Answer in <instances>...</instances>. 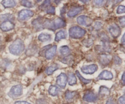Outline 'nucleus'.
<instances>
[{
  "label": "nucleus",
  "mask_w": 125,
  "mask_h": 104,
  "mask_svg": "<svg viewBox=\"0 0 125 104\" xmlns=\"http://www.w3.org/2000/svg\"><path fill=\"white\" fill-rule=\"evenodd\" d=\"M77 83V78L75 77V74L72 72L68 74V83L69 85L73 86L76 84Z\"/></svg>",
  "instance_id": "nucleus-24"
},
{
  "label": "nucleus",
  "mask_w": 125,
  "mask_h": 104,
  "mask_svg": "<svg viewBox=\"0 0 125 104\" xmlns=\"http://www.w3.org/2000/svg\"><path fill=\"white\" fill-rule=\"evenodd\" d=\"M42 20L39 18H37L36 20H34V21L32 22V24H33V26H34V27H36L38 29H41L43 28V22Z\"/></svg>",
  "instance_id": "nucleus-25"
},
{
  "label": "nucleus",
  "mask_w": 125,
  "mask_h": 104,
  "mask_svg": "<svg viewBox=\"0 0 125 104\" xmlns=\"http://www.w3.org/2000/svg\"><path fill=\"white\" fill-rule=\"evenodd\" d=\"M109 94H110V90L107 87H105V86H101L100 87L99 91V94L100 96H109Z\"/></svg>",
  "instance_id": "nucleus-22"
},
{
  "label": "nucleus",
  "mask_w": 125,
  "mask_h": 104,
  "mask_svg": "<svg viewBox=\"0 0 125 104\" xmlns=\"http://www.w3.org/2000/svg\"><path fill=\"white\" fill-rule=\"evenodd\" d=\"M103 27V23L101 22H99V21H96V22L94 23V27L96 30H99L101 29V28Z\"/></svg>",
  "instance_id": "nucleus-35"
},
{
  "label": "nucleus",
  "mask_w": 125,
  "mask_h": 104,
  "mask_svg": "<svg viewBox=\"0 0 125 104\" xmlns=\"http://www.w3.org/2000/svg\"><path fill=\"white\" fill-rule=\"evenodd\" d=\"M15 25L13 23L12 21L10 20L3 21L1 24H0V29L3 32H8V31H11L14 29Z\"/></svg>",
  "instance_id": "nucleus-10"
},
{
  "label": "nucleus",
  "mask_w": 125,
  "mask_h": 104,
  "mask_svg": "<svg viewBox=\"0 0 125 104\" xmlns=\"http://www.w3.org/2000/svg\"><path fill=\"white\" fill-rule=\"evenodd\" d=\"M46 12L48 14H51V15H55V8L53 6H49V8L46 9Z\"/></svg>",
  "instance_id": "nucleus-33"
},
{
  "label": "nucleus",
  "mask_w": 125,
  "mask_h": 104,
  "mask_svg": "<svg viewBox=\"0 0 125 104\" xmlns=\"http://www.w3.org/2000/svg\"><path fill=\"white\" fill-rule=\"evenodd\" d=\"M83 10V8L82 6L74 7L69 10L68 13V16L70 18L75 17L76 15L80 14L82 10Z\"/></svg>",
  "instance_id": "nucleus-13"
},
{
  "label": "nucleus",
  "mask_w": 125,
  "mask_h": 104,
  "mask_svg": "<svg viewBox=\"0 0 125 104\" xmlns=\"http://www.w3.org/2000/svg\"><path fill=\"white\" fill-rule=\"evenodd\" d=\"M38 39L39 41L42 42H46V41H50L52 39L51 35L47 33H42L38 37Z\"/></svg>",
  "instance_id": "nucleus-17"
},
{
  "label": "nucleus",
  "mask_w": 125,
  "mask_h": 104,
  "mask_svg": "<svg viewBox=\"0 0 125 104\" xmlns=\"http://www.w3.org/2000/svg\"><path fill=\"white\" fill-rule=\"evenodd\" d=\"M50 47H51V45H47V46H45L44 48H43L41 50L40 53H39L40 54L41 56H43V54H44V52H46V51H47V50L49 49Z\"/></svg>",
  "instance_id": "nucleus-38"
},
{
  "label": "nucleus",
  "mask_w": 125,
  "mask_h": 104,
  "mask_svg": "<svg viewBox=\"0 0 125 104\" xmlns=\"http://www.w3.org/2000/svg\"><path fill=\"white\" fill-rule=\"evenodd\" d=\"M118 102L119 104H125V94L119 98Z\"/></svg>",
  "instance_id": "nucleus-39"
},
{
  "label": "nucleus",
  "mask_w": 125,
  "mask_h": 104,
  "mask_svg": "<svg viewBox=\"0 0 125 104\" xmlns=\"http://www.w3.org/2000/svg\"><path fill=\"white\" fill-rule=\"evenodd\" d=\"M50 5V0H45V1L43 3V4L41 6L40 8L42 10L44 9H47V8H49Z\"/></svg>",
  "instance_id": "nucleus-32"
},
{
  "label": "nucleus",
  "mask_w": 125,
  "mask_h": 104,
  "mask_svg": "<svg viewBox=\"0 0 125 104\" xmlns=\"http://www.w3.org/2000/svg\"><path fill=\"white\" fill-rule=\"evenodd\" d=\"M115 104V101L114 100V99L110 98V99H109V100L107 101L106 104Z\"/></svg>",
  "instance_id": "nucleus-41"
},
{
  "label": "nucleus",
  "mask_w": 125,
  "mask_h": 104,
  "mask_svg": "<svg viewBox=\"0 0 125 104\" xmlns=\"http://www.w3.org/2000/svg\"><path fill=\"white\" fill-rule=\"evenodd\" d=\"M121 44H122L123 45L125 46V33L123 34V35L122 38H121Z\"/></svg>",
  "instance_id": "nucleus-42"
},
{
  "label": "nucleus",
  "mask_w": 125,
  "mask_h": 104,
  "mask_svg": "<svg viewBox=\"0 0 125 104\" xmlns=\"http://www.w3.org/2000/svg\"><path fill=\"white\" fill-rule=\"evenodd\" d=\"M36 104H48V103L47 102V101L44 99H39L37 100Z\"/></svg>",
  "instance_id": "nucleus-40"
},
{
  "label": "nucleus",
  "mask_w": 125,
  "mask_h": 104,
  "mask_svg": "<svg viewBox=\"0 0 125 104\" xmlns=\"http://www.w3.org/2000/svg\"><path fill=\"white\" fill-rule=\"evenodd\" d=\"M69 36L72 39H79L82 38L86 33V31L79 26H73L69 30Z\"/></svg>",
  "instance_id": "nucleus-2"
},
{
  "label": "nucleus",
  "mask_w": 125,
  "mask_h": 104,
  "mask_svg": "<svg viewBox=\"0 0 125 104\" xmlns=\"http://www.w3.org/2000/svg\"><path fill=\"white\" fill-rule=\"evenodd\" d=\"M59 68V66L57 64L55 63V64H52L51 66L48 67L45 70V73L47 75H51L55 72L56 70H57Z\"/></svg>",
  "instance_id": "nucleus-20"
},
{
  "label": "nucleus",
  "mask_w": 125,
  "mask_h": 104,
  "mask_svg": "<svg viewBox=\"0 0 125 104\" xmlns=\"http://www.w3.org/2000/svg\"><path fill=\"white\" fill-rule=\"evenodd\" d=\"M42 0H37V1L38 2H40V1H41Z\"/></svg>",
  "instance_id": "nucleus-49"
},
{
  "label": "nucleus",
  "mask_w": 125,
  "mask_h": 104,
  "mask_svg": "<svg viewBox=\"0 0 125 104\" xmlns=\"http://www.w3.org/2000/svg\"><path fill=\"white\" fill-rule=\"evenodd\" d=\"M25 49L24 43L21 39H17L9 46V52L13 55L19 56L21 54Z\"/></svg>",
  "instance_id": "nucleus-1"
},
{
  "label": "nucleus",
  "mask_w": 125,
  "mask_h": 104,
  "mask_svg": "<svg viewBox=\"0 0 125 104\" xmlns=\"http://www.w3.org/2000/svg\"><path fill=\"white\" fill-rule=\"evenodd\" d=\"M114 63H115V64H120L121 63H122V60H121V58L116 56H115V57H114Z\"/></svg>",
  "instance_id": "nucleus-37"
},
{
  "label": "nucleus",
  "mask_w": 125,
  "mask_h": 104,
  "mask_svg": "<svg viewBox=\"0 0 125 104\" xmlns=\"http://www.w3.org/2000/svg\"><path fill=\"white\" fill-rule=\"evenodd\" d=\"M106 2V0H93L94 4L96 7H101Z\"/></svg>",
  "instance_id": "nucleus-30"
},
{
  "label": "nucleus",
  "mask_w": 125,
  "mask_h": 104,
  "mask_svg": "<svg viewBox=\"0 0 125 104\" xmlns=\"http://www.w3.org/2000/svg\"><path fill=\"white\" fill-rule=\"evenodd\" d=\"M118 21L119 23H120V24L122 27H125V16L119 18Z\"/></svg>",
  "instance_id": "nucleus-36"
},
{
  "label": "nucleus",
  "mask_w": 125,
  "mask_h": 104,
  "mask_svg": "<svg viewBox=\"0 0 125 104\" xmlns=\"http://www.w3.org/2000/svg\"><path fill=\"white\" fill-rule=\"evenodd\" d=\"M59 89L56 86L50 85L49 88V93L52 96H56L58 94Z\"/></svg>",
  "instance_id": "nucleus-23"
},
{
  "label": "nucleus",
  "mask_w": 125,
  "mask_h": 104,
  "mask_svg": "<svg viewBox=\"0 0 125 104\" xmlns=\"http://www.w3.org/2000/svg\"><path fill=\"white\" fill-rule=\"evenodd\" d=\"M98 66L96 64H92L88 66H83L81 68L83 73L86 74H93L98 70Z\"/></svg>",
  "instance_id": "nucleus-7"
},
{
  "label": "nucleus",
  "mask_w": 125,
  "mask_h": 104,
  "mask_svg": "<svg viewBox=\"0 0 125 104\" xmlns=\"http://www.w3.org/2000/svg\"><path fill=\"white\" fill-rule=\"evenodd\" d=\"M114 77L112 73L110 71L104 70L100 73L97 77L98 80H112Z\"/></svg>",
  "instance_id": "nucleus-14"
},
{
  "label": "nucleus",
  "mask_w": 125,
  "mask_h": 104,
  "mask_svg": "<svg viewBox=\"0 0 125 104\" xmlns=\"http://www.w3.org/2000/svg\"><path fill=\"white\" fill-rule=\"evenodd\" d=\"M123 13H125V6L121 5L119 6L116 9V14H121Z\"/></svg>",
  "instance_id": "nucleus-34"
},
{
  "label": "nucleus",
  "mask_w": 125,
  "mask_h": 104,
  "mask_svg": "<svg viewBox=\"0 0 125 104\" xmlns=\"http://www.w3.org/2000/svg\"><path fill=\"white\" fill-rule=\"evenodd\" d=\"M1 37H0V44H1Z\"/></svg>",
  "instance_id": "nucleus-48"
},
{
  "label": "nucleus",
  "mask_w": 125,
  "mask_h": 104,
  "mask_svg": "<svg viewBox=\"0 0 125 104\" xmlns=\"http://www.w3.org/2000/svg\"><path fill=\"white\" fill-rule=\"evenodd\" d=\"M23 93V87L21 85H17L12 87L10 91L8 93V95L12 98H17L20 97Z\"/></svg>",
  "instance_id": "nucleus-3"
},
{
  "label": "nucleus",
  "mask_w": 125,
  "mask_h": 104,
  "mask_svg": "<svg viewBox=\"0 0 125 104\" xmlns=\"http://www.w3.org/2000/svg\"><path fill=\"white\" fill-rule=\"evenodd\" d=\"M98 97L94 93L91 91H88L84 94L83 99L87 102H95L98 100Z\"/></svg>",
  "instance_id": "nucleus-8"
},
{
  "label": "nucleus",
  "mask_w": 125,
  "mask_h": 104,
  "mask_svg": "<svg viewBox=\"0 0 125 104\" xmlns=\"http://www.w3.org/2000/svg\"><path fill=\"white\" fill-rule=\"evenodd\" d=\"M77 22L81 26L89 27L92 24L93 20L88 16H86L85 15H82V16H79L77 18Z\"/></svg>",
  "instance_id": "nucleus-5"
},
{
  "label": "nucleus",
  "mask_w": 125,
  "mask_h": 104,
  "mask_svg": "<svg viewBox=\"0 0 125 104\" xmlns=\"http://www.w3.org/2000/svg\"><path fill=\"white\" fill-rule=\"evenodd\" d=\"M13 18H14V16H13V15L12 14H4V15H0V21H8V20L11 21Z\"/></svg>",
  "instance_id": "nucleus-26"
},
{
  "label": "nucleus",
  "mask_w": 125,
  "mask_h": 104,
  "mask_svg": "<svg viewBox=\"0 0 125 104\" xmlns=\"http://www.w3.org/2000/svg\"><path fill=\"white\" fill-rule=\"evenodd\" d=\"M112 60V57H110L109 55L105 54H101L99 56V63L101 65L103 66H107L110 63Z\"/></svg>",
  "instance_id": "nucleus-11"
},
{
  "label": "nucleus",
  "mask_w": 125,
  "mask_h": 104,
  "mask_svg": "<svg viewBox=\"0 0 125 104\" xmlns=\"http://www.w3.org/2000/svg\"><path fill=\"white\" fill-rule=\"evenodd\" d=\"M109 31L110 32V35L112 36L114 38V39H116V38L118 37L120 35V33H121V29H120V27L118 26L116 24H114L110 25L109 27Z\"/></svg>",
  "instance_id": "nucleus-9"
},
{
  "label": "nucleus",
  "mask_w": 125,
  "mask_h": 104,
  "mask_svg": "<svg viewBox=\"0 0 125 104\" xmlns=\"http://www.w3.org/2000/svg\"><path fill=\"white\" fill-rule=\"evenodd\" d=\"M75 73H76V75L77 76L78 78L80 79V80L82 82L83 84H88V83H90V82H91V80L90 79H86L84 78L82 76L81 74H80V73H79V72L78 71H75Z\"/></svg>",
  "instance_id": "nucleus-27"
},
{
  "label": "nucleus",
  "mask_w": 125,
  "mask_h": 104,
  "mask_svg": "<svg viewBox=\"0 0 125 104\" xmlns=\"http://www.w3.org/2000/svg\"><path fill=\"white\" fill-rule=\"evenodd\" d=\"M59 52L60 54L62 56H68L70 54L71 51L68 46H62L59 49Z\"/></svg>",
  "instance_id": "nucleus-21"
},
{
  "label": "nucleus",
  "mask_w": 125,
  "mask_h": 104,
  "mask_svg": "<svg viewBox=\"0 0 125 104\" xmlns=\"http://www.w3.org/2000/svg\"><path fill=\"white\" fill-rule=\"evenodd\" d=\"M53 27L55 30L65 27L66 25L65 21L61 18H56L53 21Z\"/></svg>",
  "instance_id": "nucleus-15"
},
{
  "label": "nucleus",
  "mask_w": 125,
  "mask_h": 104,
  "mask_svg": "<svg viewBox=\"0 0 125 104\" xmlns=\"http://www.w3.org/2000/svg\"><path fill=\"white\" fill-rule=\"evenodd\" d=\"M61 62H62V63H65V64H71V63H72V62H73V57L69 55V56H66V57L61 60Z\"/></svg>",
  "instance_id": "nucleus-29"
},
{
  "label": "nucleus",
  "mask_w": 125,
  "mask_h": 104,
  "mask_svg": "<svg viewBox=\"0 0 125 104\" xmlns=\"http://www.w3.org/2000/svg\"><path fill=\"white\" fill-rule=\"evenodd\" d=\"M77 94V93L76 91H71L69 90L66 91V92L65 93L66 99L67 101L71 102L76 96Z\"/></svg>",
  "instance_id": "nucleus-19"
},
{
  "label": "nucleus",
  "mask_w": 125,
  "mask_h": 104,
  "mask_svg": "<svg viewBox=\"0 0 125 104\" xmlns=\"http://www.w3.org/2000/svg\"><path fill=\"white\" fill-rule=\"evenodd\" d=\"M79 1H80L82 2V3H85V4L89 3V2L90 1V0H79Z\"/></svg>",
  "instance_id": "nucleus-46"
},
{
  "label": "nucleus",
  "mask_w": 125,
  "mask_h": 104,
  "mask_svg": "<svg viewBox=\"0 0 125 104\" xmlns=\"http://www.w3.org/2000/svg\"><path fill=\"white\" fill-rule=\"evenodd\" d=\"M68 82V76L64 73H61L56 78V84L61 88H64Z\"/></svg>",
  "instance_id": "nucleus-6"
},
{
  "label": "nucleus",
  "mask_w": 125,
  "mask_h": 104,
  "mask_svg": "<svg viewBox=\"0 0 125 104\" xmlns=\"http://www.w3.org/2000/svg\"><path fill=\"white\" fill-rule=\"evenodd\" d=\"M30 104L25 101H17L16 102H15V104Z\"/></svg>",
  "instance_id": "nucleus-44"
},
{
  "label": "nucleus",
  "mask_w": 125,
  "mask_h": 104,
  "mask_svg": "<svg viewBox=\"0 0 125 104\" xmlns=\"http://www.w3.org/2000/svg\"><path fill=\"white\" fill-rule=\"evenodd\" d=\"M56 50H57V46L56 45H53V46H51L45 53V56L46 59H52L54 57V56H55V54H56Z\"/></svg>",
  "instance_id": "nucleus-12"
},
{
  "label": "nucleus",
  "mask_w": 125,
  "mask_h": 104,
  "mask_svg": "<svg viewBox=\"0 0 125 104\" xmlns=\"http://www.w3.org/2000/svg\"><path fill=\"white\" fill-rule=\"evenodd\" d=\"M121 81H122L123 85H125V72L123 74L122 77H121Z\"/></svg>",
  "instance_id": "nucleus-45"
},
{
  "label": "nucleus",
  "mask_w": 125,
  "mask_h": 104,
  "mask_svg": "<svg viewBox=\"0 0 125 104\" xmlns=\"http://www.w3.org/2000/svg\"><path fill=\"white\" fill-rule=\"evenodd\" d=\"M123 51H124V52H125V48H123Z\"/></svg>",
  "instance_id": "nucleus-50"
},
{
  "label": "nucleus",
  "mask_w": 125,
  "mask_h": 104,
  "mask_svg": "<svg viewBox=\"0 0 125 104\" xmlns=\"http://www.w3.org/2000/svg\"><path fill=\"white\" fill-rule=\"evenodd\" d=\"M1 4L5 8H11L15 7L17 3L15 0H3Z\"/></svg>",
  "instance_id": "nucleus-16"
},
{
  "label": "nucleus",
  "mask_w": 125,
  "mask_h": 104,
  "mask_svg": "<svg viewBox=\"0 0 125 104\" xmlns=\"http://www.w3.org/2000/svg\"><path fill=\"white\" fill-rule=\"evenodd\" d=\"M66 32L65 31H63V30H61L56 33L55 40L56 41H59L62 39H65L66 38Z\"/></svg>",
  "instance_id": "nucleus-18"
},
{
  "label": "nucleus",
  "mask_w": 125,
  "mask_h": 104,
  "mask_svg": "<svg viewBox=\"0 0 125 104\" xmlns=\"http://www.w3.org/2000/svg\"><path fill=\"white\" fill-rule=\"evenodd\" d=\"M21 5L28 8H31L33 7V4L30 0H21Z\"/></svg>",
  "instance_id": "nucleus-28"
},
{
  "label": "nucleus",
  "mask_w": 125,
  "mask_h": 104,
  "mask_svg": "<svg viewBox=\"0 0 125 104\" xmlns=\"http://www.w3.org/2000/svg\"><path fill=\"white\" fill-rule=\"evenodd\" d=\"M34 15V12L28 9H23L18 14V18L20 21H25Z\"/></svg>",
  "instance_id": "nucleus-4"
},
{
  "label": "nucleus",
  "mask_w": 125,
  "mask_h": 104,
  "mask_svg": "<svg viewBox=\"0 0 125 104\" xmlns=\"http://www.w3.org/2000/svg\"><path fill=\"white\" fill-rule=\"evenodd\" d=\"M123 0H114V6H115L117 4H118L119 3H121V1H123Z\"/></svg>",
  "instance_id": "nucleus-43"
},
{
  "label": "nucleus",
  "mask_w": 125,
  "mask_h": 104,
  "mask_svg": "<svg viewBox=\"0 0 125 104\" xmlns=\"http://www.w3.org/2000/svg\"><path fill=\"white\" fill-rule=\"evenodd\" d=\"M82 43L84 46L87 48H89L93 45V40L92 39H86Z\"/></svg>",
  "instance_id": "nucleus-31"
},
{
  "label": "nucleus",
  "mask_w": 125,
  "mask_h": 104,
  "mask_svg": "<svg viewBox=\"0 0 125 104\" xmlns=\"http://www.w3.org/2000/svg\"><path fill=\"white\" fill-rule=\"evenodd\" d=\"M61 1H62V0H54V2H55V3L56 4H59L61 2Z\"/></svg>",
  "instance_id": "nucleus-47"
}]
</instances>
